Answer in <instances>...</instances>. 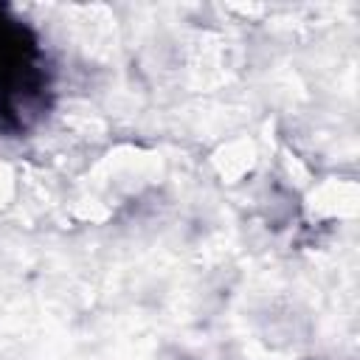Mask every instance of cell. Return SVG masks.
<instances>
[{"instance_id": "obj_1", "label": "cell", "mask_w": 360, "mask_h": 360, "mask_svg": "<svg viewBox=\"0 0 360 360\" xmlns=\"http://www.w3.org/2000/svg\"><path fill=\"white\" fill-rule=\"evenodd\" d=\"M39 73L34 68V42L17 25L0 22V90L3 93H34Z\"/></svg>"}]
</instances>
